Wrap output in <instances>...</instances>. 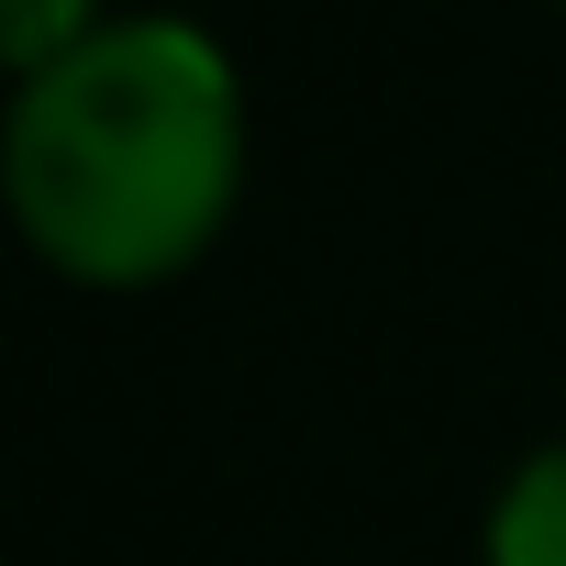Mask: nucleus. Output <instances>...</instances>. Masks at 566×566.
Listing matches in <instances>:
<instances>
[{"label":"nucleus","mask_w":566,"mask_h":566,"mask_svg":"<svg viewBox=\"0 0 566 566\" xmlns=\"http://www.w3.org/2000/svg\"><path fill=\"white\" fill-rule=\"evenodd\" d=\"M0 189H12L23 244L78 290H156L200 266L244 200L233 56L178 12L101 23L12 90Z\"/></svg>","instance_id":"nucleus-1"},{"label":"nucleus","mask_w":566,"mask_h":566,"mask_svg":"<svg viewBox=\"0 0 566 566\" xmlns=\"http://www.w3.org/2000/svg\"><path fill=\"white\" fill-rule=\"evenodd\" d=\"M478 555H489V566H566V433L533 444V455L500 478Z\"/></svg>","instance_id":"nucleus-2"},{"label":"nucleus","mask_w":566,"mask_h":566,"mask_svg":"<svg viewBox=\"0 0 566 566\" xmlns=\"http://www.w3.org/2000/svg\"><path fill=\"white\" fill-rule=\"evenodd\" d=\"M90 34H101V0H0V56H12V78L56 67Z\"/></svg>","instance_id":"nucleus-3"}]
</instances>
